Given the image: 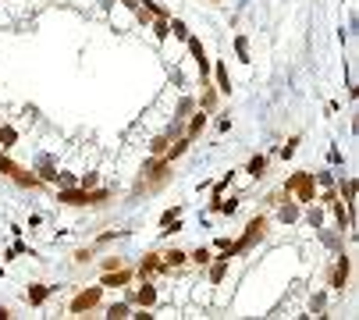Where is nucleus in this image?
I'll return each mask as SVG.
<instances>
[{
    "instance_id": "12",
    "label": "nucleus",
    "mask_w": 359,
    "mask_h": 320,
    "mask_svg": "<svg viewBox=\"0 0 359 320\" xmlns=\"http://www.w3.org/2000/svg\"><path fill=\"white\" fill-rule=\"evenodd\" d=\"M128 281V270H121L117 277H103V285H125Z\"/></svg>"
},
{
    "instance_id": "4",
    "label": "nucleus",
    "mask_w": 359,
    "mask_h": 320,
    "mask_svg": "<svg viewBox=\"0 0 359 320\" xmlns=\"http://www.w3.org/2000/svg\"><path fill=\"white\" fill-rule=\"evenodd\" d=\"M96 302H100V288L78 292V295H75V302H71V313H82V309H89V306H96Z\"/></svg>"
},
{
    "instance_id": "3",
    "label": "nucleus",
    "mask_w": 359,
    "mask_h": 320,
    "mask_svg": "<svg viewBox=\"0 0 359 320\" xmlns=\"http://www.w3.org/2000/svg\"><path fill=\"white\" fill-rule=\"evenodd\" d=\"M61 199H64V203L82 207V203H103V199H107V192H64Z\"/></svg>"
},
{
    "instance_id": "13",
    "label": "nucleus",
    "mask_w": 359,
    "mask_h": 320,
    "mask_svg": "<svg viewBox=\"0 0 359 320\" xmlns=\"http://www.w3.org/2000/svg\"><path fill=\"white\" fill-rule=\"evenodd\" d=\"M29 299H32V302H43V299H47V288H32Z\"/></svg>"
},
{
    "instance_id": "7",
    "label": "nucleus",
    "mask_w": 359,
    "mask_h": 320,
    "mask_svg": "<svg viewBox=\"0 0 359 320\" xmlns=\"http://www.w3.org/2000/svg\"><path fill=\"white\" fill-rule=\"evenodd\" d=\"M182 260H185V253H178V249H171V253L164 256V267H178Z\"/></svg>"
},
{
    "instance_id": "1",
    "label": "nucleus",
    "mask_w": 359,
    "mask_h": 320,
    "mask_svg": "<svg viewBox=\"0 0 359 320\" xmlns=\"http://www.w3.org/2000/svg\"><path fill=\"white\" fill-rule=\"evenodd\" d=\"M292 189L299 192L302 203H309V199H313V178H309V175H295V178L285 185V192H292Z\"/></svg>"
},
{
    "instance_id": "2",
    "label": "nucleus",
    "mask_w": 359,
    "mask_h": 320,
    "mask_svg": "<svg viewBox=\"0 0 359 320\" xmlns=\"http://www.w3.org/2000/svg\"><path fill=\"white\" fill-rule=\"evenodd\" d=\"M256 238H263V217H256V221L249 224L246 238H242V242H238V246H228V253H231V249H235V253H242V249H249V246L256 242Z\"/></svg>"
},
{
    "instance_id": "10",
    "label": "nucleus",
    "mask_w": 359,
    "mask_h": 320,
    "mask_svg": "<svg viewBox=\"0 0 359 320\" xmlns=\"http://www.w3.org/2000/svg\"><path fill=\"white\" fill-rule=\"evenodd\" d=\"M135 299H139V306H149V302H153V288H139Z\"/></svg>"
},
{
    "instance_id": "9",
    "label": "nucleus",
    "mask_w": 359,
    "mask_h": 320,
    "mask_svg": "<svg viewBox=\"0 0 359 320\" xmlns=\"http://www.w3.org/2000/svg\"><path fill=\"white\" fill-rule=\"evenodd\" d=\"M203 125H207V117H203V114H196V117H192V125H189V139H192L199 128H203Z\"/></svg>"
},
{
    "instance_id": "5",
    "label": "nucleus",
    "mask_w": 359,
    "mask_h": 320,
    "mask_svg": "<svg viewBox=\"0 0 359 320\" xmlns=\"http://www.w3.org/2000/svg\"><path fill=\"white\" fill-rule=\"evenodd\" d=\"M160 267H164V260H160V256H156V253H153V256H146V260H142V267H139V274H153V270H160Z\"/></svg>"
},
{
    "instance_id": "8",
    "label": "nucleus",
    "mask_w": 359,
    "mask_h": 320,
    "mask_svg": "<svg viewBox=\"0 0 359 320\" xmlns=\"http://www.w3.org/2000/svg\"><path fill=\"white\" fill-rule=\"evenodd\" d=\"M263 164H267L263 156H253V160H249V175H253V178H256V175H263Z\"/></svg>"
},
{
    "instance_id": "6",
    "label": "nucleus",
    "mask_w": 359,
    "mask_h": 320,
    "mask_svg": "<svg viewBox=\"0 0 359 320\" xmlns=\"http://www.w3.org/2000/svg\"><path fill=\"white\" fill-rule=\"evenodd\" d=\"M345 270H348V260L341 256V260H338V267H334V288H341V285H345Z\"/></svg>"
},
{
    "instance_id": "14",
    "label": "nucleus",
    "mask_w": 359,
    "mask_h": 320,
    "mask_svg": "<svg viewBox=\"0 0 359 320\" xmlns=\"http://www.w3.org/2000/svg\"><path fill=\"white\" fill-rule=\"evenodd\" d=\"M192 260H196V263H207V260H210V253H207V249H196V256H192Z\"/></svg>"
},
{
    "instance_id": "11",
    "label": "nucleus",
    "mask_w": 359,
    "mask_h": 320,
    "mask_svg": "<svg viewBox=\"0 0 359 320\" xmlns=\"http://www.w3.org/2000/svg\"><path fill=\"white\" fill-rule=\"evenodd\" d=\"M0 139H4L0 146H15V128H0Z\"/></svg>"
}]
</instances>
